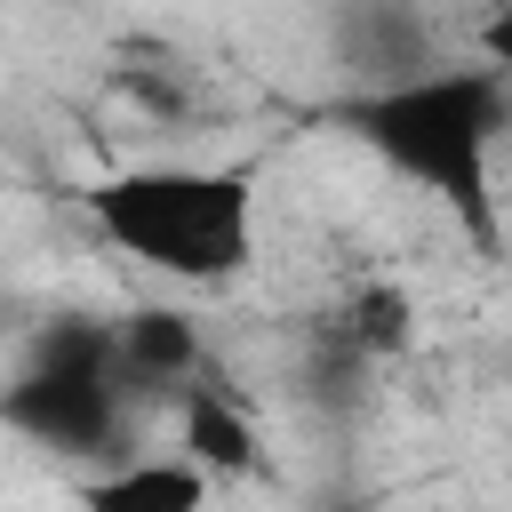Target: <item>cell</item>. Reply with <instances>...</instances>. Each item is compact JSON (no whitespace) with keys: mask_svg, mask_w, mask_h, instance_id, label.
Masks as SVG:
<instances>
[{"mask_svg":"<svg viewBox=\"0 0 512 512\" xmlns=\"http://www.w3.org/2000/svg\"><path fill=\"white\" fill-rule=\"evenodd\" d=\"M336 336L360 352V360H400V352H416V296L400 288V280H368V288H352V304L336 312Z\"/></svg>","mask_w":512,"mask_h":512,"instance_id":"obj_7","label":"cell"},{"mask_svg":"<svg viewBox=\"0 0 512 512\" xmlns=\"http://www.w3.org/2000/svg\"><path fill=\"white\" fill-rule=\"evenodd\" d=\"M504 264H512V248H504Z\"/></svg>","mask_w":512,"mask_h":512,"instance_id":"obj_9","label":"cell"},{"mask_svg":"<svg viewBox=\"0 0 512 512\" xmlns=\"http://www.w3.org/2000/svg\"><path fill=\"white\" fill-rule=\"evenodd\" d=\"M72 488H80L96 512H200L208 488H216V472H208L192 448H160V456H128V448H120V464L80 472Z\"/></svg>","mask_w":512,"mask_h":512,"instance_id":"obj_5","label":"cell"},{"mask_svg":"<svg viewBox=\"0 0 512 512\" xmlns=\"http://www.w3.org/2000/svg\"><path fill=\"white\" fill-rule=\"evenodd\" d=\"M328 120L408 192H424L480 256H504V200H496V152L512 136V72L488 56H448L432 72L352 88L328 104Z\"/></svg>","mask_w":512,"mask_h":512,"instance_id":"obj_1","label":"cell"},{"mask_svg":"<svg viewBox=\"0 0 512 512\" xmlns=\"http://www.w3.org/2000/svg\"><path fill=\"white\" fill-rule=\"evenodd\" d=\"M184 448L208 464V472H240L248 464V448H256V432H248V416L216 392V384H184Z\"/></svg>","mask_w":512,"mask_h":512,"instance_id":"obj_8","label":"cell"},{"mask_svg":"<svg viewBox=\"0 0 512 512\" xmlns=\"http://www.w3.org/2000/svg\"><path fill=\"white\" fill-rule=\"evenodd\" d=\"M88 232L168 288H232L264 248V192L232 160H128L80 184Z\"/></svg>","mask_w":512,"mask_h":512,"instance_id":"obj_2","label":"cell"},{"mask_svg":"<svg viewBox=\"0 0 512 512\" xmlns=\"http://www.w3.org/2000/svg\"><path fill=\"white\" fill-rule=\"evenodd\" d=\"M128 368L112 328H48L24 368L0 384V424L56 456H120L128 432Z\"/></svg>","mask_w":512,"mask_h":512,"instance_id":"obj_3","label":"cell"},{"mask_svg":"<svg viewBox=\"0 0 512 512\" xmlns=\"http://www.w3.org/2000/svg\"><path fill=\"white\" fill-rule=\"evenodd\" d=\"M320 40H328V64H336L344 96L464 56L456 24H448V0H328Z\"/></svg>","mask_w":512,"mask_h":512,"instance_id":"obj_4","label":"cell"},{"mask_svg":"<svg viewBox=\"0 0 512 512\" xmlns=\"http://www.w3.org/2000/svg\"><path fill=\"white\" fill-rule=\"evenodd\" d=\"M120 368H128V384L136 392H152V384H192L200 376V336H192V320L184 312H128L120 328Z\"/></svg>","mask_w":512,"mask_h":512,"instance_id":"obj_6","label":"cell"}]
</instances>
